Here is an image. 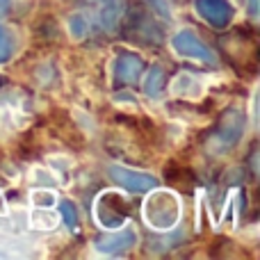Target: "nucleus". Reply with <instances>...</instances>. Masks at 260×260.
I'll use <instances>...</instances> for the list:
<instances>
[{
	"mask_svg": "<svg viewBox=\"0 0 260 260\" xmlns=\"http://www.w3.org/2000/svg\"><path fill=\"white\" fill-rule=\"evenodd\" d=\"M110 178H112L114 183H119L130 194L151 192L153 187H157L155 176L146 174V171L130 169V167H123V165H112L110 167Z\"/></svg>",
	"mask_w": 260,
	"mask_h": 260,
	"instance_id": "6",
	"label": "nucleus"
},
{
	"mask_svg": "<svg viewBox=\"0 0 260 260\" xmlns=\"http://www.w3.org/2000/svg\"><path fill=\"white\" fill-rule=\"evenodd\" d=\"M256 9H258V5H256V0H251V14H253V16H256Z\"/></svg>",
	"mask_w": 260,
	"mask_h": 260,
	"instance_id": "17",
	"label": "nucleus"
},
{
	"mask_svg": "<svg viewBox=\"0 0 260 260\" xmlns=\"http://www.w3.org/2000/svg\"><path fill=\"white\" fill-rule=\"evenodd\" d=\"M242 135H244V114L240 110H229L224 114V119H221L217 133L212 135V142H210L212 151L217 153L231 151L242 139Z\"/></svg>",
	"mask_w": 260,
	"mask_h": 260,
	"instance_id": "4",
	"label": "nucleus"
},
{
	"mask_svg": "<svg viewBox=\"0 0 260 260\" xmlns=\"http://www.w3.org/2000/svg\"><path fill=\"white\" fill-rule=\"evenodd\" d=\"M165 85H167V76L160 67H151L144 78V94L151 96V99H157V96L165 91Z\"/></svg>",
	"mask_w": 260,
	"mask_h": 260,
	"instance_id": "10",
	"label": "nucleus"
},
{
	"mask_svg": "<svg viewBox=\"0 0 260 260\" xmlns=\"http://www.w3.org/2000/svg\"><path fill=\"white\" fill-rule=\"evenodd\" d=\"M180 217V201L174 192H167V189H155L153 194H148V199L144 201V219L151 226L153 231H160L167 233L178 224Z\"/></svg>",
	"mask_w": 260,
	"mask_h": 260,
	"instance_id": "1",
	"label": "nucleus"
},
{
	"mask_svg": "<svg viewBox=\"0 0 260 260\" xmlns=\"http://www.w3.org/2000/svg\"><path fill=\"white\" fill-rule=\"evenodd\" d=\"M130 199L119 192H103L94 206V217L101 229L117 231L130 221Z\"/></svg>",
	"mask_w": 260,
	"mask_h": 260,
	"instance_id": "2",
	"label": "nucleus"
},
{
	"mask_svg": "<svg viewBox=\"0 0 260 260\" xmlns=\"http://www.w3.org/2000/svg\"><path fill=\"white\" fill-rule=\"evenodd\" d=\"M171 48L178 57L183 59H192V62H201V64H208V67H215L217 64V57L192 30H180L174 35L171 39Z\"/></svg>",
	"mask_w": 260,
	"mask_h": 260,
	"instance_id": "3",
	"label": "nucleus"
},
{
	"mask_svg": "<svg viewBox=\"0 0 260 260\" xmlns=\"http://www.w3.org/2000/svg\"><path fill=\"white\" fill-rule=\"evenodd\" d=\"M12 50H14L12 39H9L7 30H5L3 25H0V64L9 62V57H12Z\"/></svg>",
	"mask_w": 260,
	"mask_h": 260,
	"instance_id": "15",
	"label": "nucleus"
},
{
	"mask_svg": "<svg viewBox=\"0 0 260 260\" xmlns=\"http://www.w3.org/2000/svg\"><path fill=\"white\" fill-rule=\"evenodd\" d=\"M69 30H71L73 39H82V37L87 35V30H89V25H87V18L82 16V14H73V16L69 18Z\"/></svg>",
	"mask_w": 260,
	"mask_h": 260,
	"instance_id": "14",
	"label": "nucleus"
},
{
	"mask_svg": "<svg viewBox=\"0 0 260 260\" xmlns=\"http://www.w3.org/2000/svg\"><path fill=\"white\" fill-rule=\"evenodd\" d=\"M57 210H59V219H62L69 229H78V210L71 201H59Z\"/></svg>",
	"mask_w": 260,
	"mask_h": 260,
	"instance_id": "13",
	"label": "nucleus"
},
{
	"mask_svg": "<svg viewBox=\"0 0 260 260\" xmlns=\"http://www.w3.org/2000/svg\"><path fill=\"white\" fill-rule=\"evenodd\" d=\"M5 9H7V0H0V14H3Z\"/></svg>",
	"mask_w": 260,
	"mask_h": 260,
	"instance_id": "18",
	"label": "nucleus"
},
{
	"mask_svg": "<svg viewBox=\"0 0 260 260\" xmlns=\"http://www.w3.org/2000/svg\"><path fill=\"white\" fill-rule=\"evenodd\" d=\"M137 231H135V226H121V229L117 231H110V233L101 235V238L94 240V249L101 253H105V256H126L130 249L137 247Z\"/></svg>",
	"mask_w": 260,
	"mask_h": 260,
	"instance_id": "5",
	"label": "nucleus"
},
{
	"mask_svg": "<svg viewBox=\"0 0 260 260\" xmlns=\"http://www.w3.org/2000/svg\"><path fill=\"white\" fill-rule=\"evenodd\" d=\"M59 217L55 215L53 210H48V208H41V210L32 212V226L35 229H41V231H53L55 226H57Z\"/></svg>",
	"mask_w": 260,
	"mask_h": 260,
	"instance_id": "11",
	"label": "nucleus"
},
{
	"mask_svg": "<svg viewBox=\"0 0 260 260\" xmlns=\"http://www.w3.org/2000/svg\"><path fill=\"white\" fill-rule=\"evenodd\" d=\"M206 91L203 87V80L192 73H180V76L174 78L171 82V94L178 96V99H185V101H199Z\"/></svg>",
	"mask_w": 260,
	"mask_h": 260,
	"instance_id": "9",
	"label": "nucleus"
},
{
	"mask_svg": "<svg viewBox=\"0 0 260 260\" xmlns=\"http://www.w3.org/2000/svg\"><path fill=\"white\" fill-rule=\"evenodd\" d=\"M119 14H121V3L119 0H105V5L101 7V21L105 27H114Z\"/></svg>",
	"mask_w": 260,
	"mask_h": 260,
	"instance_id": "12",
	"label": "nucleus"
},
{
	"mask_svg": "<svg viewBox=\"0 0 260 260\" xmlns=\"http://www.w3.org/2000/svg\"><path fill=\"white\" fill-rule=\"evenodd\" d=\"M57 201V199H55V194L53 192H46V189H37L35 194H32V203H35L37 208H50L53 206V203Z\"/></svg>",
	"mask_w": 260,
	"mask_h": 260,
	"instance_id": "16",
	"label": "nucleus"
},
{
	"mask_svg": "<svg viewBox=\"0 0 260 260\" xmlns=\"http://www.w3.org/2000/svg\"><path fill=\"white\" fill-rule=\"evenodd\" d=\"M194 12L208 23V25L224 30L231 25V21L235 18V7L231 5V0H194Z\"/></svg>",
	"mask_w": 260,
	"mask_h": 260,
	"instance_id": "7",
	"label": "nucleus"
},
{
	"mask_svg": "<svg viewBox=\"0 0 260 260\" xmlns=\"http://www.w3.org/2000/svg\"><path fill=\"white\" fill-rule=\"evenodd\" d=\"M144 71V62L135 53H119L112 59V80L117 85H135Z\"/></svg>",
	"mask_w": 260,
	"mask_h": 260,
	"instance_id": "8",
	"label": "nucleus"
},
{
	"mask_svg": "<svg viewBox=\"0 0 260 260\" xmlns=\"http://www.w3.org/2000/svg\"><path fill=\"white\" fill-rule=\"evenodd\" d=\"M0 85H3V78H0Z\"/></svg>",
	"mask_w": 260,
	"mask_h": 260,
	"instance_id": "19",
	"label": "nucleus"
}]
</instances>
